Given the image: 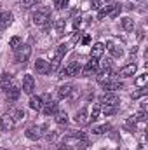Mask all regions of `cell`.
I'll return each instance as SVG.
<instances>
[{
	"label": "cell",
	"instance_id": "obj_28",
	"mask_svg": "<svg viewBox=\"0 0 148 150\" xmlns=\"http://www.w3.org/2000/svg\"><path fill=\"white\" fill-rule=\"evenodd\" d=\"M54 28H56V33H58V35H63V33H65V28H66V21H65V19H58V21L54 23Z\"/></svg>",
	"mask_w": 148,
	"mask_h": 150
},
{
	"label": "cell",
	"instance_id": "obj_13",
	"mask_svg": "<svg viewBox=\"0 0 148 150\" xmlns=\"http://www.w3.org/2000/svg\"><path fill=\"white\" fill-rule=\"evenodd\" d=\"M98 74V82L101 84L103 80H106V79H110L111 75H113V70H111V63L110 61H106L105 65H103V68L99 70V72H96Z\"/></svg>",
	"mask_w": 148,
	"mask_h": 150
},
{
	"label": "cell",
	"instance_id": "obj_31",
	"mask_svg": "<svg viewBox=\"0 0 148 150\" xmlns=\"http://www.w3.org/2000/svg\"><path fill=\"white\" fill-rule=\"evenodd\" d=\"M40 4V0H21V9H32Z\"/></svg>",
	"mask_w": 148,
	"mask_h": 150
},
{
	"label": "cell",
	"instance_id": "obj_38",
	"mask_svg": "<svg viewBox=\"0 0 148 150\" xmlns=\"http://www.w3.org/2000/svg\"><path fill=\"white\" fill-rule=\"evenodd\" d=\"M134 119H136V120H141V122H143V120H147V112H145V110H140V112L136 113V117H134Z\"/></svg>",
	"mask_w": 148,
	"mask_h": 150
},
{
	"label": "cell",
	"instance_id": "obj_24",
	"mask_svg": "<svg viewBox=\"0 0 148 150\" xmlns=\"http://www.w3.org/2000/svg\"><path fill=\"white\" fill-rule=\"evenodd\" d=\"M120 26H122V30H125V32H132V30H134V19L124 18V19L120 21Z\"/></svg>",
	"mask_w": 148,
	"mask_h": 150
},
{
	"label": "cell",
	"instance_id": "obj_12",
	"mask_svg": "<svg viewBox=\"0 0 148 150\" xmlns=\"http://www.w3.org/2000/svg\"><path fill=\"white\" fill-rule=\"evenodd\" d=\"M19 94H21V87L14 82L7 91H5V98H7V101L9 103H12V101H16L18 98H19Z\"/></svg>",
	"mask_w": 148,
	"mask_h": 150
},
{
	"label": "cell",
	"instance_id": "obj_30",
	"mask_svg": "<svg viewBox=\"0 0 148 150\" xmlns=\"http://www.w3.org/2000/svg\"><path fill=\"white\" fill-rule=\"evenodd\" d=\"M110 129H111L110 124H101V126H96V127L92 129V133H94V134H105V133L110 131Z\"/></svg>",
	"mask_w": 148,
	"mask_h": 150
},
{
	"label": "cell",
	"instance_id": "obj_42",
	"mask_svg": "<svg viewBox=\"0 0 148 150\" xmlns=\"http://www.w3.org/2000/svg\"><path fill=\"white\" fill-rule=\"evenodd\" d=\"M89 42H91V38H89V37H84V38H82V44H89Z\"/></svg>",
	"mask_w": 148,
	"mask_h": 150
},
{
	"label": "cell",
	"instance_id": "obj_7",
	"mask_svg": "<svg viewBox=\"0 0 148 150\" xmlns=\"http://www.w3.org/2000/svg\"><path fill=\"white\" fill-rule=\"evenodd\" d=\"M101 86H103L105 93H115V91H118V89H124V82H120L118 79H113V75H111L110 79L103 80Z\"/></svg>",
	"mask_w": 148,
	"mask_h": 150
},
{
	"label": "cell",
	"instance_id": "obj_44",
	"mask_svg": "<svg viewBox=\"0 0 148 150\" xmlns=\"http://www.w3.org/2000/svg\"><path fill=\"white\" fill-rule=\"evenodd\" d=\"M105 2H110V0H105Z\"/></svg>",
	"mask_w": 148,
	"mask_h": 150
},
{
	"label": "cell",
	"instance_id": "obj_33",
	"mask_svg": "<svg viewBox=\"0 0 148 150\" xmlns=\"http://www.w3.org/2000/svg\"><path fill=\"white\" fill-rule=\"evenodd\" d=\"M18 45H21V37H12L11 40H9V47H12V49H16Z\"/></svg>",
	"mask_w": 148,
	"mask_h": 150
},
{
	"label": "cell",
	"instance_id": "obj_2",
	"mask_svg": "<svg viewBox=\"0 0 148 150\" xmlns=\"http://www.w3.org/2000/svg\"><path fill=\"white\" fill-rule=\"evenodd\" d=\"M32 19H33V25H37L40 28L47 30L49 28V23H51V9L49 7H38L37 11L33 12Z\"/></svg>",
	"mask_w": 148,
	"mask_h": 150
},
{
	"label": "cell",
	"instance_id": "obj_20",
	"mask_svg": "<svg viewBox=\"0 0 148 150\" xmlns=\"http://www.w3.org/2000/svg\"><path fill=\"white\" fill-rule=\"evenodd\" d=\"M136 72H138V65H136V63H129V65H125L124 68H120V77L127 79V77H132Z\"/></svg>",
	"mask_w": 148,
	"mask_h": 150
},
{
	"label": "cell",
	"instance_id": "obj_21",
	"mask_svg": "<svg viewBox=\"0 0 148 150\" xmlns=\"http://www.w3.org/2000/svg\"><path fill=\"white\" fill-rule=\"evenodd\" d=\"M72 91H73V86H72V84L59 86V87H58V98H59V100H65V98H68V96L72 94Z\"/></svg>",
	"mask_w": 148,
	"mask_h": 150
},
{
	"label": "cell",
	"instance_id": "obj_3",
	"mask_svg": "<svg viewBox=\"0 0 148 150\" xmlns=\"http://www.w3.org/2000/svg\"><path fill=\"white\" fill-rule=\"evenodd\" d=\"M122 11V5L120 4H111L106 7H101L99 12H98V19H105V18H117Z\"/></svg>",
	"mask_w": 148,
	"mask_h": 150
},
{
	"label": "cell",
	"instance_id": "obj_26",
	"mask_svg": "<svg viewBox=\"0 0 148 150\" xmlns=\"http://www.w3.org/2000/svg\"><path fill=\"white\" fill-rule=\"evenodd\" d=\"M99 113H101V105H94L92 112L89 113V122H96L99 119Z\"/></svg>",
	"mask_w": 148,
	"mask_h": 150
},
{
	"label": "cell",
	"instance_id": "obj_14",
	"mask_svg": "<svg viewBox=\"0 0 148 150\" xmlns=\"http://www.w3.org/2000/svg\"><path fill=\"white\" fill-rule=\"evenodd\" d=\"M35 72H37V74H40V75L51 74V65H49V61H45V59L38 58L37 61H35Z\"/></svg>",
	"mask_w": 148,
	"mask_h": 150
},
{
	"label": "cell",
	"instance_id": "obj_11",
	"mask_svg": "<svg viewBox=\"0 0 148 150\" xmlns=\"http://www.w3.org/2000/svg\"><path fill=\"white\" fill-rule=\"evenodd\" d=\"M98 68H99V61L91 58V61H87V65L82 68V72H80V74L84 75V77H91V75H94L96 72H98Z\"/></svg>",
	"mask_w": 148,
	"mask_h": 150
},
{
	"label": "cell",
	"instance_id": "obj_16",
	"mask_svg": "<svg viewBox=\"0 0 148 150\" xmlns=\"http://www.w3.org/2000/svg\"><path fill=\"white\" fill-rule=\"evenodd\" d=\"M75 122L78 126H87L89 124V112H87V108H80L78 112L75 113Z\"/></svg>",
	"mask_w": 148,
	"mask_h": 150
},
{
	"label": "cell",
	"instance_id": "obj_4",
	"mask_svg": "<svg viewBox=\"0 0 148 150\" xmlns=\"http://www.w3.org/2000/svg\"><path fill=\"white\" fill-rule=\"evenodd\" d=\"M32 56V47L28 44H21L16 47V61L18 63H26Z\"/></svg>",
	"mask_w": 148,
	"mask_h": 150
},
{
	"label": "cell",
	"instance_id": "obj_27",
	"mask_svg": "<svg viewBox=\"0 0 148 150\" xmlns=\"http://www.w3.org/2000/svg\"><path fill=\"white\" fill-rule=\"evenodd\" d=\"M54 115H56L54 119H56L58 124H66V122H68V113L65 112V110H58Z\"/></svg>",
	"mask_w": 148,
	"mask_h": 150
},
{
	"label": "cell",
	"instance_id": "obj_5",
	"mask_svg": "<svg viewBox=\"0 0 148 150\" xmlns=\"http://www.w3.org/2000/svg\"><path fill=\"white\" fill-rule=\"evenodd\" d=\"M40 112L44 115H54L58 112V103L51 98V96H44L42 98V110Z\"/></svg>",
	"mask_w": 148,
	"mask_h": 150
},
{
	"label": "cell",
	"instance_id": "obj_15",
	"mask_svg": "<svg viewBox=\"0 0 148 150\" xmlns=\"http://www.w3.org/2000/svg\"><path fill=\"white\" fill-rule=\"evenodd\" d=\"M14 21V14L9 12V11H4L0 12V30H5L7 26H11Z\"/></svg>",
	"mask_w": 148,
	"mask_h": 150
},
{
	"label": "cell",
	"instance_id": "obj_39",
	"mask_svg": "<svg viewBox=\"0 0 148 150\" xmlns=\"http://www.w3.org/2000/svg\"><path fill=\"white\" fill-rule=\"evenodd\" d=\"M80 26V12L77 14V12H73V28H78Z\"/></svg>",
	"mask_w": 148,
	"mask_h": 150
},
{
	"label": "cell",
	"instance_id": "obj_34",
	"mask_svg": "<svg viewBox=\"0 0 148 150\" xmlns=\"http://www.w3.org/2000/svg\"><path fill=\"white\" fill-rule=\"evenodd\" d=\"M68 5V0H54V7L58 9V11H61V9H65Z\"/></svg>",
	"mask_w": 148,
	"mask_h": 150
},
{
	"label": "cell",
	"instance_id": "obj_35",
	"mask_svg": "<svg viewBox=\"0 0 148 150\" xmlns=\"http://www.w3.org/2000/svg\"><path fill=\"white\" fill-rule=\"evenodd\" d=\"M45 138H47V142H56V138H58V131H47Z\"/></svg>",
	"mask_w": 148,
	"mask_h": 150
},
{
	"label": "cell",
	"instance_id": "obj_23",
	"mask_svg": "<svg viewBox=\"0 0 148 150\" xmlns=\"http://www.w3.org/2000/svg\"><path fill=\"white\" fill-rule=\"evenodd\" d=\"M108 51H110L111 56H115V58H120L122 54H124V49L120 47V45H117V44H108Z\"/></svg>",
	"mask_w": 148,
	"mask_h": 150
},
{
	"label": "cell",
	"instance_id": "obj_36",
	"mask_svg": "<svg viewBox=\"0 0 148 150\" xmlns=\"http://www.w3.org/2000/svg\"><path fill=\"white\" fill-rule=\"evenodd\" d=\"M145 94H147V89H145V87H141V91L132 93V94H131V98H132V100H138V98H141V96H145Z\"/></svg>",
	"mask_w": 148,
	"mask_h": 150
},
{
	"label": "cell",
	"instance_id": "obj_10",
	"mask_svg": "<svg viewBox=\"0 0 148 150\" xmlns=\"http://www.w3.org/2000/svg\"><path fill=\"white\" fill-rule=\"evenodd\" d=\"M14 126H16V122L12 120V117H11L9 113H5V115L0 117V131H2V133H9V131H12Z\"/></svg>",
	"mask_w": 148,
	"mask_h": 150
},
{
	"label": "cell",
	"instance_id": "obj_19",
	"mask_svg": "<svg viewBox=\"0 0 148 150\" xmlns=\"http://www.w3.org/2000/svg\"><path fill=\"white\" fill-rule=\"evenodd\" d=\"M103 52H105V44L103 42H98L91 47V58L92 59H99L103 56Z\"/></svg>",
	"mask_w": 148,
	"mask_h": 150
},
{
	"label": "cell",
	"instance_id": "obj_9",
	"mask_svg": "<svg viewBox=\"0 0 148 150\" xmlns=\"http://www.w3.org/2000/svg\"><path fill=\"white\" fill-rule=\"evenodd\" d=\"M80 72H82V67L77 63V61H72L68 67H65L63 70H61V77H77V75H80Z\"/></svg>",
	"mask_w": 148,
	"mask_h": 150
},
{
	"label": "cell",
	"instance_id": "obj_6",
	"mask_svg": "<svg viewBox=\"0 0 148 150\" xmlns=\"http://www.w3.org/2000/svg\"><path fill=\"white\" fill-rule=\"evenodd\" d=\"M99 103H101L103 107H118L120 98H118L117 93H103V94L99 96Z\"/></svg>",
	"mask_w": 148,
	"mask_h": 150
},
{
	"label": "cell",
	"instance_id": "obj_25",
	"mask_svg": "<svg viewBox=\"0 0 148 150\" xmlns=\"http://www.w3.org/2000/svg\"><path fill=\"white\" fill-rule=\"evenodd\" d=\"M9 115L12 117V120H14V122H19V120H23V119H25V110H19V108H12Z\"/></svg>",
	"mask_w": 148,
	"mask_h": 150
},
{
	"label": "cell",
	"instance_id": "obj_41",
	"mask_svg": "<svg viewBox=\"0 0 148 150\" xmlns=\"http://www.w3.org/2000/svg\"><path fill=\"white\" fill-rule=\"evenodd\" d=\"M78 38H80V32H78V33H73V37H72V42H77V40H78Z\"/></svg>",
	"mask_w": 148,
	"mask_h": 150
},
{
	"label": "cell",
	"instance_id": "obj_1",
	"mask_svg": "<svg viewBox=\"0 0 148 150\" xmlns=\"http://www.w3.org/2000/svg\"><path fill=\"white\" fill-rule=\"evenodd\" d=\"M89 147V142L87 140H80L78 136H66L63 138L59 143H58V149L59 150H85Z\"/></svg>",
	"mask_w": 148,
	"mask_h": 150
},
{
	"label": "cell",
	"instance_id": "obj_40",
	"mask_svg": "<svg viewBox=\"0 0 148 150\" xmlns=\"http://www.w3.org/2000/svg\"><path fill=\"white\" fill-rule=\"evenodd\" d=\"M91 7L92 9H96V11H99L103 5H101V0H91Z\"/></svg>",
	"mask_w": 148,
	"mask_h": 150
},
{
	"label": "cell",
	"instance_id": "obj_8",
	"mask_svg": "<svg viewBox=\"0 0 148 150\" xmlns=\"http://www.w3.org/2000/svg\"><path fill=\"white\" fill-rule=\"evenodd\" d=\"M44 129H45V126H30V127L25 131V134H26L28 140L37 142V140H40V138L44 136Z\"/></svg>",
	"mask_w": 148,
	"mask_h": 150
},
{
	"label": "cell",
	"instance_id": "obj_37",
	"mask_svg": "<svg viewBox=\"0 0 148 150\" xmlns=\"http://www.w3.org/2000/svg\"><path fill=\"white\" fill-rule=\"evenodd\" d=\"M117 112V107H103V113L105 115H113Z\"/></svg>",
	"mask_w": 148,
	"mask_h": 150
},
{
	"label": "cell",
	"instance_id": "obj_43",
	"mask_svg": "<svg viewBox=\"0 0 148 150\" xmlns=\"http://www.w3.org/2000/svg\"><path fill=\"white\" fill-rule=\"evenodd\" d=\"M0 150H7V149H2V147H0Z\"/></svg>",
	"mask_w": 148,
	"mask_h": 150
},
{
	"label": "cell",
	"instance_id": "obj_32",
	"mask_svg": "<svg viewBox=\"0 0 148 150\" xmlns=\"http://www.w3.org/2000/svg\"><path fill=\"white\" fill-rule=\"evenodd\" d=\"M147 80H148V75L143 74V75H140V77L136 79V82H134V84H136V86L141 89V87H145V86H147Z\"/></svg>",
	"mask_w": 148,
	"mask_h": 150
},
{
	"label": "cell",
	"instance_id": "obj_29",
	"mask_svg": "<svg viewBox=\"0 0 148 150\" xmlns=\"http://www.w3.org/2000/svg\"><path fill=\"white\" fill-rule=\"evenodd\" d=\"M66 52H68V45H66V44H59V45H58V49H56V54H54V56H56V58H59V59H63Z\"/></svg>",
	"mask_w": 148,
	"mask_h": 150
},
{
	"label": "cell",
	"instance_id": "obj_17",
	"mask_svg": "<svg viewBox=\"0 0 148 150\" xmlns=\"http://www.w3.org/2000/svg\"><path fill=\"white\" fill-rule=\"evenodd\" d=\"M14 84V77L9 74V72H5V74H2V77H0V89L5 93L11 86Z\"/></svg>",
	"mask_w": 148,
	"mask_h": 150
},
{
	"label": "cell",
	"instance_id": "obj_22",
	"mask_svg": "<svg viewBox=\"0 0 148 150\" xmlns=\"http://www.w3.org/2000/svg\"><path fill=\"white\" fill-rule=\"evenodd\" d=\"M30 108L37 110V112L42 110V96H32L30 98Z\"/></svg>",
	"mask_w": 148,
	"mask_h": 150
},
{
	"label": "cell",
	"instance_id": "obj_18",
	"mask_svg": "<svg viewBox=\"0 0 148 150\" xmlns=\"http://www.w3.org/2000/svg\"><path fill=\"white\" fill-rule=\"evenodd\" d=\"M33 89H35V80H33V77H32V75H25V77H23V93L32 94Z\"/></svg>",
	"mask_w": 148,
	"mask_h": 150
}]
</instances>
